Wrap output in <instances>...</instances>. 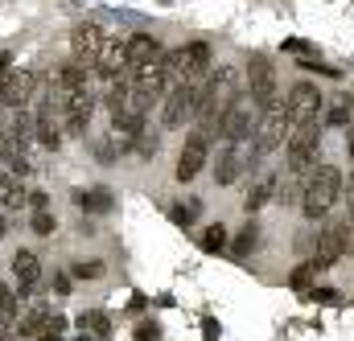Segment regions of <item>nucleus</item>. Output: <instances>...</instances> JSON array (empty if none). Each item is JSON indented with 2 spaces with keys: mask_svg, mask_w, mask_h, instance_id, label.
Instances as JSON below:
<instances>
[{
  "mask_svg": "<svg viewBox=\"0 0 354 341\" xmlns=\"http://www.w3.org/2000/svg\"><path fill=\"white\" fill-rule=\"evenodd\" d=\"M54 107H58V119H62V132L71 136H87L91 132V115H95V86H91V70L79 66L75 58L62 62L54 70Z\"/></svg>",
  "mask_w": 354,
  "mask_h": 341,
  "instance_id": "1",
  "label": "nucleus"
},
{
  "mask_svg": "<svg viewBox=\"0 0 354 341\" xmlns=\"http://www.w3.org/2000/svg\"><path fill=\"white\" fill-rule=\"evenodd\" d=\"M342 185H346V177H342L338 165L317 161V169L309 173V177H305V185H301V214H305L309 222H322V218L338 206Z\"/></svg>",
  "mask_w": 354,
  "mask_h": 341,
  "instance_id": "2",
  "label": "nucleus"
},
{
  "mask_svg": "<svg viewBox=\"0 0 354 341\" xmlns=\"http://www.w3.org/2000/svg\"><path fill=\"white\" fill-rule=\"evenodd\" d=\"M284 119H288V128H301V124H322V115H326V95L317 90L313 83H292L288 86V99H284Z\"/></svg>",
  "mask_w": 354,
  "mask_h": 341,
  "instance_id": "3",
  "label": "nucleus"
},
{
  "mask_svg": "<svg viewBox=\"0 0 354 341\" xmlns=\"http://www.w3.org/2000/svg\"><path fill=\"white\" fill-rule=\"evenodd\" d=\"M210 140H214V124H198V128L185 136V144H181V153H177V169H174V177L181 185H189L198 173L206 169V161H210Z\"/></svg>",
  "mask_w": 354,
  "mask_h": 341,
  "instance_id": "4",
  "label": "nucleus"
},
{
  "mask_svg": "<svg viewBox=\"0 0 354 341\" xmlns=\"http://www.w3.org/2000/svg\"><path fill=\"white\" fill-rule=\"evenodd\" d=\"M29 115H33V140L41 148H50V153H58L62 148V119H58V107H54V86L33 95V111Z\"/></svg>",
  "mask_w": 354,
  "mask_h": 341,
  "instance_id": "5",
  "label": "nucleus"
},
{
  "mask_svg": "<svg viewBox=\"0 0 354 341\" xmlns=\"http://www.w3.org/2000/svg\"><path fill=\"white\" fill-rule=\"evenodd\" d=\"M214 136H218L223 144H243V140H252V136H256V107L243 103V95H235V99L223 107V115H218V124H214Z\"/></svg>",
  "mask_w": 354,
  "mask_h": 341,
  "instance_id": "6",
  "label": "nucleus"
},
{
  "mask_svg": "<svg viewBox=\"0 0 354 341\" xmlns=\"http://www.w3.org/2000/svg\"><path fill=\"white\" fill-rule=\"evenodd\" d=\"M248 90H252V107L264 115L272 107H280V83H276V66L264 54L248 58Z\"/></svg>",
  "mask_w": 354,
  "mask_h": 341,
  "instance_id": "7",
  "label": "nucleus"
},
{
  "mask_svg": "<svg viewBox=\"0 0 354 341\" xmlns=\"http://www.w3.org/2000/svg\"><path fill=\"white\" fill-rule=\"evenodd\" d=\"M354 251L351 243V218L346 222H326L322 231H317V251L309 255L313 263V271H330V267H338V259Z\"/></svg>",
  "mask_w": 354,
  "mask_h": 341,
  "instance_id": "8",
  "label": "nucleus"
},
{
  "mask_svg": "<svg viewBox=\"0 0 354 341\" xmlns=\"http://www.w3.org/2000/svg\"><path fill=\"white\" fill-rule=\"evenodd\" d=\"M322 153V124H301V128H288L284 136V157H288V169L305 173Z\"/></svg>",
  "mask_w": 354,
  "mask_h": 341,
  "instance_id": "9",
  "label": "nucleus"
},
{
  "mask_svg": "<svg viewBox=\"0 0 354 341\" xmlns=\"http://www.w3.org/2000/svg\"><path fill=\"white\" fill-rule=\"evenodd\" d=\"M198 86L202 83L181 79V83H174L165 90V99H161V128H181L185 119L198 115Z\"/></svg>",
  "mask_w": 354,
  "mask_h": 341,
  "instance_id": "10",
  "label": "nucleus"
},
{
  "mask_svg": "<svg viewBox=\"0 0 354 341\" xmlns=\"http://www.w3.org/2000/svg\"><path fill=\"white\" fill-rule=\"evenodd\" d=\"M107 33H103V25H79L75 29V37H71V50H75V62L79 66H87L95 70L99 66V58H103V50H107Z\"/></svg>",
  "mask_w": 354,
  "mask_h": 341,
  "instance_id": "11",
  "label": "nucleus"
},
{
  "mask_svg": "<svg viewBox=\"0 0 354 341\" xmlns=\"http://www.w3.org/2000/svg\"><path fill=\"white\" fill-rule=\"evenodd\" d=\"M161 54H165V46H161L153 33H132V37L124 41V75L145 70V66H157Z\"/></svg>",
  "mask_w": 354,
  "mask_h": 341,
  "instance_id": "12",
  "label": "nucleus"
},
{
  "mask_svg": "<svg viewBox=\"0 0 354 341\" xmlns=\"http://www.w3.org/2000/svg\"><path fill=\"white\" fill-rule=\"evenodd\" d=\"M12 280H17V284H12V288H17V296H21V300H29V296H33V288L41 284V259L33 255V251H17V255H12Z\"/></svg>",
  "mask_w": 354,
  "mask_h": 341,
  "instance_id": "13",
  "label": "nucleus"
},
{
  "mask_svg": "<svg viewBox=\"0 0 354 341\" xmlns=\"http://www.w3.org/2000/svg\"><path fill=\"white\" fill-rule=\"evenodd\" d=\"M206 70H210V46H206V41H189V46H181V79L202 83Z\"/></svg>",
  "mask_w": 354,
  "mask_h": 341,
  "instance_id": "14",
  "label": "nucleus"
},
{
  "mask_svg": "<svg viewBox=\"0 0 354 341\" xmlns=\"http://www.w3.org/2000/svg\"><path fill=\"white\" fill-rule=\"evenodd\" d=\"M25 181L17 177V173H8V169H0V210H21L25 206Z\"/></svg>",
  "mask_w": 354,
  "mask_h": 341,
  "instance_id": "15",
  "label": "nucleus"
},
{
  "mask_svg": "<svg viewBox=\"0 0 354 341\" xmlns=\"http://www.w3.org/2000/svg\"><path fill=\"white\" fill-rule=\"evenodd\" d=\"M239 173H243L239 144H223V153H218V165H214V181H218V185H231Z\"/></svg>",
  "mask_w": 354,
  "mask_h": 341,
  "instance_id": "16",
  "label": "nucleus"
},
{
  "mask_svg": "<svg viewBox=\"0 0 354 341\" xmlns=\"http://www.w3.org/2000/svg\"><path fill=\"white\" fill-rule=\"evenodd\" d=\"M322 124H330V128H351L354 124V95H338V99H330Z\"/></svg>",
  "mask_w": 354,
  "mask_h": 341,
  "instance_id": "17",
  "label": "nucleus"
},
{
  "mask_svg": "<svg viewBox=\"0 0 354 341\" xmlns=\"http://www.w3.org/2000/svg\"><path fill=\"white\" fill-rule=\"evenodd\" d=\"M75 202H79V210H91V214H107L115 206L107 189H83V193H75Z\"/></svg>",
  "mask_w": 354,
  "mask_h": 341,
  "instance_id": "18",
  "label": "nucleus"
},
{
  "mask_svg": "<svg viewBox=\"0 0 354 341\" xmlns=\"http://www.w3.org/2000/svg\"><path fill=\"white\" fill-rule=\"evenodd\" d=\"M46 325H50V309L37 304V309H29V313L21 317V329H17V333H21V338H41Z\"/></svg>",
  "mask_w": 354,
  "mask_h": 341,
  "instance_id": "19",
  "label": "nucleus"
},
{
  "mask_svg": "<svg viewBox=\"0 0 354 341\" xmlns=\"http://www.w3.org/2000/svg\"><path fill=\"white\" fill-rule=\"evenodd\" d=\"M272 193H276V177H268V181H260L252 193H248V202H243V210H248V218H256L260 210H264L268 202H272Z\"/></svg>",
  "mask_w": 354,
  "mask_h": 341,
  "instance_id": "20",
  "label": "nucleus"
},
{
  "mask_svg": "<svg viewBox=\"0 0 354 341\" xmlns=\"http://www.w3.org/2000/svg\"><path fill=\"white\" fill-rule=\"evenodd\" d=\"M21 317V296L12 284H0V325H12Z\"/></svg>",
  "mask_w": 354,
  "mask_h": 341,
  "instance_id": "21",
  "label": "nucleus"
},
{
  "mask_svg": "<svg viewBox=\"0 0 354 341\" xmlns=\"http://www.w3.org/2000/svg\"><path fill=\"white\" fill-rule=\"evenodd\" d=\"M256 247H260V222L252 218V222H248V226L239 231V239H235V255L243 259V255H252Z\"/></svg>",
  "mask_w": 354,
  "mask_h": 341,
  "instance_id": "22",
  "label": "nucleus"
},
{
  "mask_svg": "<svg viewBox=\"0 0 354 341\" xmlns=\"http://www.w3.org/2000/svg\"><path fill=\"white\" fill-rule=\"evenodd\" d=\"M202 251H206V255H218V251H227V226H223V222L206 226V235H202Z\"/></svg>",
  "mask_w": 354,
  "mask_h": 341,
  "instance_id": "23",
  "label": "nucleus"
},
{
  "mask_svg": "<svg viewBox=\"0 0 354 341\" xmlns=\"http://www.w3.org/2000/svg\"><path fill=\"white\" fill-rule=\"evenodd\" d=\"M71 275H75V280H103V275H107V263H103V259H79V263L71 267Z\"/></svg>",
  "mask_w": 354,
  "mask_h": 341,
  "instance_id": "24",
  "label": "nucleus"
},
{
  "mask_svg": "<svg viewBox=\"0 0 354 341\" xmlns=\"http://www.w3.org/2000/svg\"><path fill=\"white\" fill-rule=\"evenodd\" d=\"M29 231H33V235H41V239H50V235L58 231V218H54L50 210H33V218H29Z\"/></svg>",
  "mask_w": 354,
  "mask_h": 341,
  "instance_id": "25",
  "label": "nucleus"
},
{
  "mask_svg": "<svg viewBox=\"0 0 354 341\" xmlns=\"http://www.w3.org/2000/svg\"><path fill=\"white\" fill-rule=\"evenodd\" d=\"M313 275H317V271H313V263L305 259L301 267H292V271H288V288H297V292H309V288H313Z\"/></svg>",
  "mask_w": 354,
  "mask_h": 341,
  "instance_id": "26",
  "label": "nucleus"
},
{
  "mask_svg": "<svg viewBox=\"0 0 354 341\" xmlns=\"http://www.w3.org/2000/svg\"><path fill=\"white\" fill-rule=\"evenodd\" d=\"M305 296H309L313 304H338V300H342V292H338V288H317V284H313Z\"/></svg>",
  "mask_w": 354,
  "mask_h": 341,
  "instance_id": "27",
  "label": "nucleus"
},
{
  "mask_svg": "<svg viewBox=\"0 0 354 341\" xmlns=\"http://www.w3.org/2000/svg\"><path fill=\"white\" fill-rule=\"evenodd\" d=\"M301 70H313V75H326V79H342L338 66H326V62H317V58H301Z\"/></svg>",
  "mask_w": 354,
  "mask_h": 341,
  "instance_id": "28",
  "label": "nucleus"
},
{
  "mask_svg": "<svg viewBox=\"0 0 354 341\" xmlns=\"http://www.w3.org/2000/svg\"><path fill=\"white\" fill-rule=\"evenodd\" d=\"M198 218V202H189V206H174V222L177 226H189Z\"/></svg>",
  "mask_w": 354,
  "mask_h": 341,
  "instance_id": "29",
  "label": "nucleus"
},
{
  "mask_svg": "<svg viewBox=\"0 0 354 341\" xmlns=\"http://www.w3.org/2000/svg\"><path fill=\"white\" fill-rule=\"evenodd\" d=\"M79 325H83V329H95V333H107V317H103V313H83V317H79Z\"/></svg>",
  "mask_w": 354,
  "mask_h": 341,
  "instance_id": "30",
  "label": "nucleus"
},
{
  "mask_svg": "<svg viewBox=\"0 0 354 341\" xmlns=\"http://www.w3.org/2000/svg\"><path fill=\"white\" fill-rule=\"evenodd\" d=\"M136 341H161L157 321H140V325H136Z\"/></svg>",
  "mask_w": 354,
  "mask_h": 341,
  "instance_id": "31",
  "label": "nucleus"
},
{
  "mask_svg": "<svg viewBox=\"0 0 354 341\" xmlns=\"http://www.w3.org/2000/svg\"><path fill=\"white\" fill-rule=\"evenodd\" d=\"M25 202H29L33 210H50V193H41V189H33V193H29Z\"/></svg>",
  "mask_w": 354,
  "mask_h": 341,
  "instance_id": "32",
  "label": "nucleus"
},
{
  "mask_svg": "<svg viewBox=\"0 0 354 341\" xmlns=\"http://www.w3.org/2000/svg\"><path fill=\"white\" fill-rule=\"evenodd\" d=\"M284 50H288V54H313V46H309V41H297V37L284 41Z\"/></svg>",
  "mask_w": 354,
  "mask_h": 341,
  "instance_id": "33",
  "label": "nucleus"
},
{
  "mask_svg": "<svg viewBox=\"0 0 354 341\" xmlns=\"http://www.w3.org/2000/svg\"><path fill=\"white\" fill-rule=\"evenodd\" d=\"M54 292L58 296H71V275H54Z\"/></svg>",
  "mask_w": 354,
  "mask_h": 341,
  "instance_id": "34",
  "label": "nucleus"
},
{
  "mask_svg": "<svg viewBox=\"0 0 354 341\" xmlns=\"http://www.w3.org/2000/svg\"><path fill=\"white\" fill-rule=\"evenodd\" d=\"M346 153H351V161H354V124L346 128Z\"/></svg>",
  "mask_w": 354,
  "mask_h": 341,
  "instance_id": "35",
  "label": "nucleus"
},
{
  "mask_svg": "<svg viewBox=\"0 0 354 341\" xmlns=\"http://www.w3.org/2000/svg\"><path fill=\"white\" fill-rule=\"evenodd\" d=\"M214 333H218V325H214V321L206 317V341H214Z\"/></svg>",
  "mask_w": 354,
  "mask_h": 341,
  "instance_id": "36",
  "label": "nucleus"
},
{
  "mask_svg": "<svg viewBox=\"0 0 354 341\" xmlns=\"http://www.w3.org/2000/svg\"><path fill=\"white\" fill-rule=\"evenodd\" d=\"M351 222H354V161H351Z\"/></svg>",
  "mask_w": 354,
  "mask_h": 341,
  "instance_id": "37",
  "label": "nucleus"
},
{
  "mask_svg": "<svg viewBox=\"0 0 354 341\" xmlns=\"http://www.w3.org/2000/svg\"><path fill=\"white\" fill-rule=\"evenodd\" d=\"M8 62H12V58H8V54H0V75H8Z\"/></svg>",
  "mask_w": 354,
  "mask_h": 341,
  "instance_id": "38",
  "label": "nucleus"
},
{
  "mask_svg": "<svg viewBox=\"0 0 354 341\" xmlns=\"http://www.w3.org/2000/svg\"><path fill=\"white\" fill-rule=\"evenodd\" d=\"M0 239H8V218L0 214Z\"/></svg>",
  "mask_w": 354,
  "mask_h": 341,
  "instance_id": "39",
  "label": "nucleus"
},
{
  "mask_svg": "<svg viewBox=\"0 0 354 341\" xmlns=\"http://www.w3.org/2000/svg\"><path fill=\"white\" fill-rule=\"evenodd\" d=\"M79 341H91V338H79Z\"/></svg>",
  "mask_w": 354,
  "mask_h": 341,
  "instance_id": "40",
  "label": "nucleus"
},
{
  "mask_svg": "<svg viewBox=\"0 0 354 341\" xmlns=\"http://www.w3.org/2000/svg\"><path fill=\"white\" fill-rule=\"evenodd\" d=\"M0 341H4V338H0Z\"/></svg>",
  "mask_w": 354,
  "mask_h": 341,
  "instance_id": "41",
  "label": "nucleus"
}]
</instances>
